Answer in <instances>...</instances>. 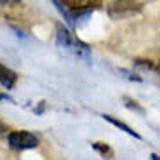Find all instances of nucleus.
I'll return each mask as SVG.
<instances>
[{
	"label": "nucleus",
	"instance_id": "obj_1",
	"mask_svg": "<svg viewBox=\"0 0 160 160\" xmlns=\"http://www.w3.org/2000/svg\"><path fill=\"white\" fill-rule=\"evenodd\" d=\"M58 45H59L61 49H64V51L72 52L75 58H78V59H85L87 61L89 58H91V51H89V47L84 44V42H80L77 37H73L72 33L68 32V30L64 28L63 24H58Z\"/></svg>",
	"mask_w": 160,
	"mask_h": 160
},
{
	"label": "nucleus",
	"instance_id": "obj_2",
	"mask_svg": "<svg viewBox=\"0 0 160 160\" xmlns=\"http://www.w3.org/2000/svg\"><path fill=\"white\" fill-rule=\"evenodd\" d=\"M9 144L11 148L14 150H30V148H35L38 146V138L32 132H26V131H14L7 136Z\"/></svg>",
	"mask_w": 160,
	"mask_h": 160
},
{
	"label": "nucleus",
	"instance_id": "obj_3",
	"mask_svg": "<svg viewBox=\"0 0 160 160\" xmlns=\"http://www.w3.org/2000/svg\"><path fill=\"white\" fill-rule=\"evenodd\" d=\"M141 5L143 4H139V2H113L110 5L108 12H110V16H113V18H124L127 14L139 11Z\"/></svg>",
	"mask_w": 160,
	"mask_h": 160
},
{
	"label": "nucleus",
	"instance_id": "obj_4",
	"mask_svg": "<svg viewBox=\"0 0 160 160\" xmlns=\"http://www.w3.org/2000/svg\"><path fill=\"white\" fill-rule=\"evenodd\" d=\"M16 82H18L16 72H12L11 68H7V66H4L0 63V84L4 85L5 89H12L16 85Z\"/></svg>",
	"mask_w": 160,
	"mask_h": 160
},
{
	"label": "nucleus",
	"instance_id": "obj_5",
	"mask_svg": "<svg viewBox=\"0 0 160 160\" xmlns=\"http://www.w3.org/2000/svg\"><path fill=\"white\" fill-rule=\"evenodd\" d=\"M103 118L106 120V122H110L112 125H115V127H118V129H122L124 132H127V134H131V136H134V138H138L139 139V134H138L136 131H132V127H129L127 124H124V122H120V120H117V118H113L112 115H103Z\"/></svg>",
	"mask_w": 160,
	"mask_h": 160
},
{
	"label": "nucleus",
	"instance_id": "obj_6",
	"mask_svg": "<svg viewBox=\"0 0 160 160\" xmlns=\"http://www.w3.org/2000/svg\"><path fill=\"white\" fill-rule=\"evenodd\" d=\"M92 148L96 150V152H99L103 157H106V158H112L113 157V150L110 148L106 143H94L92 144Z\"/></svg>",
	"mask_w": 160,
	"mask_h": 160
},
{
	"label": "nucleus",
	"instance_id": "obj_7",
	"mask_svg": "<svg viewBox=\"0 0 160 160\" xmlns=\"http://www.w3.org/2000/svg\"><path fill=\"white\" fill-rule=\"evenodd\" d=\"M4 99H11V98H9L7 94H2V92H0V101H4Z\"/></svg>",
	"mask_w": 160,
	"mask_h": 160
},
{
	"label": "nucleus",
	"instance_id": "obj_8",
	"mask_svg": "<svg viewBox=\"0 0 160 160\" xmlns=\"http://www.w3.org/2000/svg\"><path fill=\"white\" fill-rule=\"evenodd\" d=\"M155 70H157V73H158V75H160V61H158V63L155 64Z\"/></svg>",
	"mask_w": 160,
	"mask_h": 160
},
{
	"label": "nucleus",
	"instance_id": "obj_9",
	"mask_svg": "<svg viewBox=\"0 0 160 160\" xmlns=\"http://www.w3.org/2000/svg\"><path fill=\"white\" fill-rule=\"evenodd\" d=\"M152 160H160V157L155 155V153H152Z\"/></svg>",
	"mask_w": 160,
	"mask_h": 160
}]
</instances>
